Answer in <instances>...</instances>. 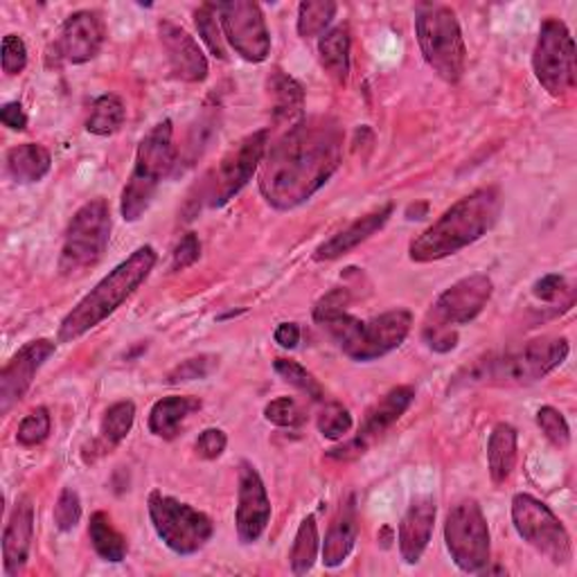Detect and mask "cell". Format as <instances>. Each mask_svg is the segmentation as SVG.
Returning <instances> with one entry per match:
<instances>
[{
  "label": "cell",
  "instance_id": "obj_1",
  "mask_svg": "<svg viewBox=\"0 0 577 577\" xmlns=\"http://www.w3.org/2000/svg\"><path fill=\"white\" fill-rule=\"evenodd\" d=\"M344 140V129L335 118H302L289 127L267 149L260 165L265 201L285 212L307 203L341 168Z\"/></svg>",
  "mask_w": 577,
  "mask_h": 577
},
{
  "label": "cell",
  "instance_id": "obj_2",
  "mask_svg": "<svg viewBox=\"0 0 577 577\" xmlns=\"http://www.w3.org/2000/svg\"><path fill=\"white\" fill-rule=\"evenodd\" d=\"M504 210L499 188H478L447 208L408 246V258L418 265L438 262L460 253L497 226Z\"/></svg>",
  "mask_w": 577,
  "mask_h": 577
},
{
  "label": "cell",
  "instance_id": "obj_3",
  "mask_svg": "<svg viewBox=\"0 0 577 577\" xmlns=\"http://www.w3.org/2000/svg\"><path fill=\"white\" fill-rule=\"evenodd\" d=\"M156 262L158 253L153 251V246L136 249L63 316L59 325V341L72 344L116 314L151 276Z\"/></svg>",
  "mask_w": 577,
  "mask_h": 577
},
{
  "label": "cell",
  "instance_id": "obj_4",
  "mask_svg": "<svg viewBox=\"0 0 577 577\" xmlns=\"http://www.w3.org/2000/svg\"><path fill=\"white\" fill-rule=\"evenodd\" d=\"M339 350L352 361L368 364L397 350L410 335L414 316L408 309H392L370 320H359L348 311H339L316 322Z\"/></svg>",
  "mask_w": 577,
  "mask_h": 577
},
{
  "label": "cell",
  "instance_id": "obj_5",
  "mask_svg": "<svg viewBox=\"0 0 577 577\" xmlns=\"http://www.w3.org/2000/svg\"><path fill=\"white\" fill-rule=\"evenodd\" d=\"M568 339L544 337L519 350L480 359L458 379L469 386H530L557 370L568 359Z\"/></svg>",
  "mask_w": 577,
  "mask_h": 577
},
{
  "label": "cell",
  "instance_id": "obj_6",
  "mask_svg": "<svg viewBox=\"0 0 577 577\" xmlns=\"http://www.w3.org/2000/svg\"><path fill=\"white\" fill-rule=\"evenodd\" d=\"M177 158L175 125L172 120H162L138 145L133 170L120 199L125 221H138L147 212L160 183L175 172Z\"/></svg>",
  "mask_w": 577,
  "mask_h": 577
},
{
  "label": "cell",
  "instance_id": "obj_7",
  "mask_svg": "<svg viewBox=\"0 0 577 577\" xmlns=\"http://www.w3.org/2000/svg\"><path fill=\"white\" fill-rule=\"evenodd\" d=\"M494 282L485 273L467 276L445 289L431 305L425 325L422 341L438 355H447L458 346V327L469 325L489 302Z\"/></svg>",
  "mask_w": 577,
  "mask_h": 577
},
{
  "label": "cell",
  "instance_id": "obj_8",
  "mask_svg": "<svg viewBox=\"0 0 577 577\" xmlns=\"http://www.w3.org/2000/svg\"><path fill=\"white\" fill-rule=\"evenodd\" d=\"M111 239V208L105 199H93L81 206L63 235L59 256V273L74 278L93 269L107 253Z\"/></svg>",
  "mask_w": 577,
  "mask_h": 577
},
{
  "label": "cell",
  "instance_id": "obj_9",
  "mask_svg": "<svg viewBox=\"0 0 577 577\" xmlns=\"http://www.w3.org/2000/svg\"><path fill=\"white\" fill-rule=\"evenodd\" d=\"M416 37L429 68L447 84H458L467 68V46L456 12L445 6L425 8L416 17Z\"/></svg>",
  "mask_w": 577,
  "mask_h": 577
},
{
  "label": "cell",
  "instance_id": "obj_10",
  "mask_svg": "<svg viewBox=\"0 0 577 577\" xmlns=\"http://www.w3.org/2000/svg\"><path fill=\"white\" fill-rule=\"evenodd\" d=\"M267 149H269V129H260L251 136H246L232 149H228L223 158L217 162V168H212L201 181V186L197 188L199 190L197 208L226 206L237 192L246 188V183L256 177Z\"/></svg>",
  "mask_w": 577,
  "mask_h": 577
},
{
  "label": "cell",
  "instance_id": "obj_11",
  "mask_svg": "<svg viewBox=\"0 0 577 577\" xmlns=\"http://www.w3.org/2000/svg\"><path fill=\"white\" fill-rule=\"evenodd\" d=\"M147 510L158 539L177 555H195L212 539V519L168 494L151 491Z\"/></svg>",
  "mask_w": 577,
  "mask_h": 577
},
{
  "label": "cell",
  "instance_id": "obj_12",
  "mask_svg": "<svg viewBox=\"0 0 577 577\" xmlns=\"http://www.w3.org/2000/svg\"><path fill=\"white\" fill-rule=\"evenodd\" d=\"M513 524L519 537L555 566H568L573 541L559 517L533 494H517L513 499Z\"/></svg>",
  "mask_w": 577,
  "mask_h": 577
},
{
  "label": "cell",
  "instance_id": "obj_13",
  "mask_svg": "<svg viewBox=\"0 0 577 577\" xmlns=\"http://www.w3.org/2000/svg\"><path fill=\"white\" fill-rule=\"evenodd\" d=\"M533 70L548 96L564 98L575 89V41L564 21L550 17L541 23L533 52Z\"/></svg>",
  "mask_w": 577,
  "mask_h": 577
},
{
  "label": "cell",
  "instance_id": "obj_14",
  "mask_svg": "<svg viewBox=\"0 0 577 577\" xmlns=\"http://www.w3.org/2000/svg\"><path fill=\"white\" fill-rule=\"evenodd\" d=\"M445 544L462 573H483L489 566L491 541L483 508L474 499L458 501L445 521Z\"/></svg>",
  "mask_w": 577,
  "mask_h": 577
},
{
  "label": "cell",
  "instance_id": "obj_15",
  "mask_svg": "<svg viewBox=\"0 0 577 577\" xmlns=\"http://www.w3.org/2000/svg\"><path fill=\"white\" fill-rule=\"evenodd\" d=\"M226 41L232 50L251 63H262L271 54V32L262 8L253 0H226L215 3Z\"/></svg>",
  "mask_w": 577,
  "mask_h": 577
},
{
  "label": "cell",
  "instance_id": "obj_16",
  "mask_svg": "<svg viewBox=\"0 0 577 577\" xmlns=\"http://www.w3.org/2000/svg\"><path fill=\"white\" fill-rule=\"evenodd\" d=\"M107 26L93 10H79L66 19L48 48V66H81L96 59L105 46Z\"/></svg>",
  "mask_w": 577,
  "mask_h": 577
},
{
  "label": "cell",
  "instance_id": "obj_17",
  "mask_svg": "<svg viewBox=\"0 0 577 577\" xmlns=\"http://www.w3.org/2000/svg\"><path fill=\"white\" fill-rule=\"evenodd\" d=\"M271 521V501L260 471L251 462L239 465L235 526L241 544H256Z\"/></svg>",
  "mask_w": 577,
  "mask_h": 577
},
{
  "label": "cell",
  "instance_id": "obj_18",
  "mask_svg": "<svg viewBox=\"0 0 577 577\" xmlns=\"http://www.w3.org/2000/svg\"><path fill=\"white\" fill-rule=\"evenodd\" d=\"M57 352V346L48 339H37L26 344L0 370V414H10L12 406L19 404L30 390L37 372Z\"/></svg>",
  "mask_w": 577,
  "mask_h": 577
},
{
  "label": "cell",
  "instance_id": "obj_19",
  "mask_svg": "<svg viewBox=\"0 0 577 577\" xmlns=\"http://www.w3.org/2000/svg\"><path fill=\"white\" fill-rule=\"evenodd\" d=\"M158 37L172 74L181 81H188V84H201L208 77V59L195 37H190L172 21L158 23Z\"/></svg>",
  "mask_w": 577,
  "mask_h": 577
},
{
  "label": "cell",
  "instance_id": "obj_20",
  "mask_svg": "<svg viewBox=\"0 0 577 577\" xmlns=\"http://www.w3.org/2000/svg\"><path fill=\"white\" fill-rule=\"evenodd\" d=\"M436 524V501L431 497H420L408 506L399 521V555L406 564H418L429 548Z\"/></svg>",
  "mask_w": 577,
  "mask_h": 577
},
{
  "label": "cell",
  "instance_id": "obj_21",
  "mask_svg": "<svg viewBox=\"0 0 577 577\" xmlns=\"http://www.w3.org/2000/svg\"><path fill=\"white\" fill-rule=\"evenodd\" d=\"M392 212H395V206L386 203L379 210H375L366 217H359L346 230H341L335 237H329L327 241H322L318 249L314 251V260L316 262H332V260H339V258L348 256L350 251L357 249V246H361L366 239H370L375 232H379L388 223Z\"/></svg>",
  "mask_w": 577,
  "mask_h": 577
},
{
  "label": "cell",
  "instance_id": "obj_22",
  "mask_svg": "<svg viewBox=\"0 0 577 577\" xmlns=\"http://www.w3.org/2000/svg\"><path fill=\"white\" fill-rule=\"evenodd\" d=\"M34 537V506L30 499H21L3 533V568L8 575H19L32 550Z\"/></svg>",
  "mask_w": 577,
  "mask_h": 577
},
{
  "label": "cell",
  "instance_id": "obj_23",
  "mask_svg": "<svg viewBox=\"0 0 577 577\" xmlns=\"http://www.w3.org/2000/svg\"><path fill=\"white\" fill-rule=\"evenodd\" d=\"M416 401V388L414 386H397L388 390L379 401H375L359 427V438H364L368 445L379 438L384 431H388L397 420Z\"/></svg>",
  "mask_w": 577,
  "mask_h": 577
},
{
  "label": "cell",
  "instance_id": "obj_24",
  "mask_svg": "<svg viewBox=\"0 0 577 577\" xmlns=\"http://www.w3.org/2000/svg\"><path fill=\"white\" fill-rule=\"evenodd\" d=\"M201 408V399L188 395H170L158 399L149 410V431L156 438L172 440L177 438L183 422Z\"/></svg>",
  "mask_w": 577,
  "mask_h": 577
},
{
  "label": "cell",
  "instance_id": "obj_25",
  "mask_svg": "<svg viewBox=\"0 0 577 577\" xmlns=\"http://www.w3.org/2000/svg\"><path fill=\"white\" fill-rule=\"evenodd\" d=\"M269 98H271V111L273 120L282 125H298L305 118V89L300 87V81L276 68L269 74Z\"/></svg>",
  "mask_w": 577,
  "mask_h": 577
},
{
  "label": "cell",
  "instance_id": "obj_26",
  "mask_svg": "<svg viewBox=\"0 0 577 577\" xmlns=\"http://www.w3.org/2000/svg\"><path fill=\"white\" fill-rule=\"evenodd\" d=\"M519 434L513 425L501 422L491 429L487 440V469L494 485H504L517 465Z\"/></svg>",
  "mask_w": 577,
  "mask_h": 577
},
{
  "label": "cell",
  "instance_id": "obj_27",
  "mask_svg": "<svg viewBox=\"0 0 577 577\" xmlns=\"http://www.w3.org/2000/svg\"><path fill=\"white\" fill-rule=\"evenodd\" d=\"M50 168H52V156L43 145L23 142L8 151V172L21 186L43 181Z\"/></svg>",
  "mask_w": 577,
  "mask_h": 577
},
{
  "label": "cell",
  "instance_id": "obj_28",
  "mask_svg": "<svg viewBox=\"0 0 577 577\" xmlns=\"http://www.w3.org/2000/svg\"><path fill=\"white\" fill-rule=\"evenodd\" d=\"M357 535H359L357 513H355V506H348L341 510V515L335 519V524L329 526V530L325 535L322 564L327 568H339L355 550Z\"/></svg>",
  "mask_w": 577,
  "mask_h": 577
},
{
  "label": "cell",
  "instance_id": "obj_29",
  "mask_svg": "<svg viewBox=\"0 0 577 577\" xmlns=\"http://www.w3.org/2000/svg\"><path fill=\"white\" fill-rule=\"evenodd\" d=\"M350 30L348 28H332L318 39V59L325 72L332 77L337 84L346 87L350 77Z\"/></svg>",
  "mask_w": 577,
  "mask_h": 577
},
{
  "label": "cell",
  "instance_id": "obj_30",
  "mask_svg": "<svg viewBox=\"0 0 577 577\" xmlns=\"http://www.w3.org/2000/svg\"><path fill=\"white\" fill-rule=\"evenodd\" d=\"M89 537H91L93 550H96L105 561L120 564V561L127 557V553H129V544H127L125 535L113 526L111 517H109L107 513H102V510L91 517Z\"/></svg>",
  "mask_w": 577,
  "mask_h": 577
},
{
  "label": "cell",
  "instance_id": "obj_31",
  "mask_svg": "<svg viewBox=\"0 0 577 577\" xmlns=\"http://www.w3.org/2000/svg\"><path fill=\"white\" fill-rule=\"evenodd\" d=\"M136 422V404L125 399V401H116L113 406L107 408V414L102 418L100 425V449L102 454L116 449L133 429Z\"/></svg>",
  "mask_w": 577,
  "mask_h": 577
},
{
  "label": "cell",
  "instance_id": "obj_32",
  "mask_svg": "<svg viewBox=\"0 0 577 577\" xmlns=\"http://www.w3.org/2000/svg\"><path fill=\"white\" fill-rule=\"evenodd\" d=\"M125 120H127V109H125L122 98L107 93L93 102L89 120H87V131L93 136L107 138V136L118 133L122 129Z\"/></svg>",
  "mask_w": 577,
  "mask_h": 577
},
{
  "label": "cell",
  "instance_id": "obj_33",
  "mask_svg": "<svg viewBox=\"0 0 577 577\" xmlns=\"http://www.w3.org/2000/svg\"><path fill=\"white\" fill-rule=\"evenodd\" d=\"M318 546H320V537H318L316 519L305 517L298 533H296L291 553H289V564H291V570L296 575H305L314 568L316 557H318Z\"/></svg>",
  "mask_w": 577,
  "mask_h": 577
},
{
  "label": "cell",
  "instance_id": "obj_34",
  "mask_svg": "<svg viewBox=\"0 0 577 577\" xmlns=\"http://www.w3.org/2000/svg\"><path fill=\"white\" fill-rule=\"evenodd\" d=\"M337 3L332 0H305L298 8V34L302 39H311V37H320L327 32L329 23L335 21L337 17Z\"/></svg>",
  "mask_w": 577,
  "mask_h": 577
},
{
  "label": "cell",
  "instance_id": "obj_35",
  "mask_svg": "<svg viewBox=\"0 0 577 577\" xmlns=\"http://www.w3.org/2000/svg\"><path fill=\"white\" fill-rule=\"evenodd\" d=\"M195 23L199 30V37L203 39V43L208 46L210 54H215L217 59H226V37L217 17V8L215 3H203L197 12H195Z\"/></svg>",
  "mask_w": 577,
  "mask_h": 577
},
{
  "label": "cell",
  "instance_id": "obj_36",
  "mask_svg": "<svg viewBox=\"0 0 577 577\" xmlns=\"http://www.w3.org/2000/svg\"><path fill=\"white\" fill-rule=\"evenodd\" d=\"M316 425H318V431L322 438L337 442V440H344L352 431V416L344 404L329 401L320 410Z\"/></svg>",
  "mask_w": 577,
  "mask_h": 577
},
{
  "label": "cell",
  "instance_id": "obj_37",
  "mask_svg": "<svg viewBox=\"0 0 577 577\" xmlns=\"http://www.w3.org/2000/svg\"><path fill=\"white\" fill-rule=\"evenodd\" d=\"M273 368L276 372L294 388H298L300 392H305L309 399L314 401H322L325 399V390L322 386L318 384V379L307 370L302 368L298 361H291V359H276L273 361Z\"/></svg>",
  "mask_w": 577,
  "mask_h": 577
},
{
  "label": "cell",
  "instance_id": "obj_38",
  "mask_svg": "<svg viewBox=\"0 0 577 577\" xmlns=\"http://www.w3.org/2000/svg\"><path fill=\"white\" fill-rule=\"evenodd\" d=\"M52 429V418L48 414V408L39 406L21 420L19 431H17V440L21 447H37L41 442L48 440Z\"/></svg>",
  "mask_w": 577,
  "mask_h": 577
},
{
  "label": "cell",
  "instance_id": "obj_39",
  "mask_svg": "<svg viewBox=\"0 0 577 577\" xmlns=\"http://www.w3.org/2000/svg\"><path fill=\"white\" fill-rule=\"evenodd\" d=\"M537 427L553 447L566 449L570 445V427L561 416V410H557L555 406H541L537 410Z\"/></svg>",
  "mask_w": 577,
  "mask_h": 577
},
{
  "label": "cell",
  "instance_id": "obj_40",
  "mask_svg": "<svg viewBox=\"0 0 577 577\" xmlns=\"http://www.w3.org/2000/svg\"><path fill=\"white\" fill-rule=\"evenodd\" d=\"M265 418H267V422H271L276 427H285V429H291V427H298L305 422L302 408L298 406V401L294 397H278V399L269 401L265 408Z\"/></svg>",
  "mask_w": 577,
  "mask_h": 577
},
{
  "label": "cell",
  "instance_id": "obj_41",
  "mask_svg": "<svg viewBox=\"0 0 577 577\" xmlns=\"http://www.w3.org/2000/svg\"><path fill=\"white\" fill-rule=\"evenodd\" d=\"M52 517H54V526L61 533H70L72 528H77V524L81 519V499L72 487L61 489Z\"/></svg>",
  "mask_w": 577,
  "mask_h": 577
},
{
  "label": "cell",
  "instance_id": "obj_42",
  "mask_svg": "<svg viewBox=\"0 0 577 577\" xmlns=\"http://www.w3.org/2000/svg\"><path fill=\"white\" fill-rule=\"evenodd\" d=\"M217 357L212 355H201L195 359H188L183 364H179L170 375H168V384H186V381H197V379H206L212 375V370L217 368Z\"/></svg>",
  "mask_w": 577,
  "mask_h": 577
},
{
  "label": "cell",
  "instance_id": "obj_43",
  "mask_svg": "<svg viewBox=\"0 0 577 577\" xmlns=\"http://www.w3.org/2000/svg\"><path fill=\"white\" fill-rule=\"evenodd\" d=\"M0 63H3V72L8 77H17L26 70L28 48L19 34H8L3 39V54H0Z\"/></svg>",
  "mask_w": 577,
  "mask_h": 577
},
{
  "label": "cell",
  "instance_id": "obj_44",
  "mask_svg": "<svg viewBox=\"0 0 577 577\" xmlns=\"http://www.w3.org/2000/svg\"><path fill=\"white\" fill-rule=\"evenodd\" d=\"M199 258H201V241H199L197 232H186V235L179 239L177 249H175V253H172V267H170V269H172V273L186 271V269L192 267Z\"/></svg>",
  "mask_w": 577,
  "mask_h": 577
},
{
  "label": "cell",
  "instance_id": "obj_45",
  "mask_svg": "<svg viewBox=\"0 0 577 577\" xmlns=\"http://www.w3.org/2000/svg\"><path fill=\"white\" fill-rule=\"evenodd\" d=\"M228 445V436L221 429H206L197 442H195V451L199 458L203 460H217Z\"/></svg>",
  "mask_w": 577,
  "mask_h": 577
},
{
  "label": "cell",
  "instance_id": "obj_46",
  "mask_svg": "<svg viewBox=\"0 0 577 577\" xmlns=\"http://www.w3.org/2000/svg\"><path fill=\"white\" fill-rule=\"evenodd\" d=\"M348 305H350V294H348V289H344V287L332 289V291L325 294V296L316 302V307H314V322H318V320H322V318H327V316H332V314L346 311Z\"/></svg>",
  "mask_w": 577,
  "mask_h": 577
},
{
  "label": "cell",
  "instance_id": "obj_47",
  "mask_svg": "<svg viewBox=\"0 0 577 577\" xmlns=\"http://www.w3.org/2000/svg\"><path fill=\"white\" fill-rule=\"evenodd\" d=\"M215 122L212 120H201L195 129H192V136H190V142L188 147L181 151L188 156V165H192V160H197V156H201V151L208 147L212 133H215Z\"/></svg>",
  "mask_w": 577,
  "mask_h": 577
},
{
  "label": "cell",
  "instance_id": "obj_48",
  "mask_svg": "<svg viewBox=\"0 0 577 577\" xmlns=\"http://www.w3.org/2000/svg\"><path fill=\"white\" fill-rule=\"evenodd\" d=\"M564 291H566V278L559 276V273H548V276L539 278V280L533 285L535 298H539V300H544V302L557 300Z\"/></svg>",
  "mask_w": 577,
  "mask_h": 577
},
{
  "label": "cell",
  "instance_id": "obj_49",
  "mask_svg": "<svg viewBox=\"0 0 577 577\" xmlns=\"http://www.w3.org/2000/svg\"><path fill=\"white\" fill-rule=\"evenodd\" d=\"M368 442L364 440V438H359V436H355L352 440H348V442H344L341 447H335V449H329L327 451V458H332V460H339V462H348V460H357V458H361L366 451H368Z\"/></svg>",
  "mask_w": 577,
  "mask_h": 577
},
{
  "label": "cell",
  "instance_id": "obj_50",
  "mask_svg": "<svg viewBox=\"0 0 577 577\" xmlns=\"http://www.w3.org/2000/svg\"><path fill=\"white\" fill-rule=\"evenodd\" d=\"M0 120H3V125L10 127L12 131H26V127H28V116H26L21 102H10L0 109Z\"/></svg>",
  "mask_w": 577,
  "mask_h": 577
},
{
  "label": "cell",
  "instance_id": "obj_51",
  "mask_svg": "<svg viewBox=\"0 0 577 577\" xmlns=\"http://www.w3.org/2000/svg\"><path fill=\"white\" fill-rule=\"evenodd\" d=\"M273 339L280 348L294 350L300 344V327L296 322H280L273 332Z\"/></svg>",
  "mask_w": 577,
  "mask_h": 577
}]
</instances>
